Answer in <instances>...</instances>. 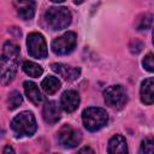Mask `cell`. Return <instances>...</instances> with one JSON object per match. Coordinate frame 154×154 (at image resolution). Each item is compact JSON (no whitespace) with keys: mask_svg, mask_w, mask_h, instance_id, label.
Here are the masks:
<instances>
[{"mask_svg":"<svg viewBox=\"0 0 154 154\" xmlns=\"http://www.w3.org/2000/svg\"><path fill=\"white\" fill-rule=\"evenodd\" d=\"M19 64V47L11 42L6 41L2 47L1 59H0V70H1V84H8L16 76Z\"/></svg>","mask_w":154,"mask_h":154,"instance_id":"obj_1","label":"cell"},{"mask_svg":"<svg viewBox=\"0 0 154 154\" xmlns=\"http://www.w3.org/2000/svg\"><path fill=\"white\" fill-rule=\"evenodd\" d=\"M11 129L16 137H24V136H32L37 129L36 119L32 112L23 111L17 114L11 122Z\"/></svg>","mask_w":154,"mask_h":154,"instance_id":"obj_2","label":"cell"},{"mask_svg":"<svg viewBox=\"0 0 154 154\" xmlns=\"http://www.w3.org/2000/svg\"><path fill=\"white\" fill-rule=\"evenodd\" d=\"M45 19L52 30H63L70 25L72 16L67 7L53 6L46 11Z\"/></svg>","mask_w":154,"mask_h":154,"instance_id":"obj_3","label":"cell"},{"mask_svg":"<svg viewBox=\"0 0 154 154\" xmlns=\"http://www.w3.org/2000/svg\"><path fill=\"white\" fill-rule=\"evenodd\" d=\"M83 125L88 131H97L102 129L108 123V114L106 109L100 107H89L85 108L82 113Z\"/></svg>","mask_w":154,"mask_h":154,"instance_id":"obj_4","label":"cell"},{"mask_svg":"<svg viewBox=\"0 0 154 154\" xmlns=\"http://www.w3.org/2000/svg\"><path fill=\"white\" fill-rule=\"evenodd\" d=\"M103 99L107 106L119 109L128 101V91L120 84L111 85L106 88V90L103 91Z\"/></svg>","mask_w":154,"mask_h":154,"instance_id":"obj_5","label":"cell"},{"mask_svg":"<svg viewBox=\"0 0 154 154\" xmlns=\"http://www.w3.org/2000/svg\"><path fill=\"white\" fill-rule=\"evenodd\" d=\"M26 47L29 55L35 59H45L48 55L46 40L40 32H30L28 35Z\"/></svg>","mask_w":154,"mask_h":154,"instance_id":"obj_6","label":"cell"},{"mask_svg":"<svg viewBox=\"0 0 154 154\" xmlns=\"http://www.w3.org/2000/svg\"><path fill=\"white\" fill-rule=\"evenodd\" d=\"M77 45V36L73 31H67L64 35L55 37L52 41V51L58 55H66L70 54Z\"/></svg>","mask_w":154,"mask_h":154,"instance_id":"obj_7","label":"cell"},{"mask_svg":"<svg viewBox=\"0 0 154 154\" xmlns=\"http://www.w3.org/2000/svg\"><path fill=\"white\" fill-rule=\"evenodd\" d=\"M59 143L65 148H75L82 141V134L79 130L72 128L71 125H63L58 132Z\"/></svg>","mask_w":154,"mask_h":154,"instance_id":"obj_8","label":"cell"},{"mask_svg":"<svg viewBox=\"0 0 154 154\" xmlns=\"http://www.w3.org/2000/svg\"><path fill=\"white\" fill-rule=\"evenodd\" d=\"M51 69L55 73H58L60 77H63L65 81H69V82L76 81L81 75V69L79 67H73V66H70V65H66V64H61V63L52 64Z\"/></svg>","mask_w":154,"mask_h":154,"instance_id":"obj_9","label":"cell"},{"mask_svg":"<svg viewBox=\"0 0 154 154\" xmlns=\"http://www.w3.org/2000/svg\"><path fill=\"white\" fill-rule=\"evenodd\" d=\"M79 102H81L79 94L76 90H66L61 94L60 107L63 108V111H65L67 113L76 111L79 106Z\"/></svg>","mask_w":154,"mask_h":154,"instance_id":"obj_10","label":"cell"},{"mask_svg":"<svg viewBox=\"0 0 154 154\" xmlns=\"http://www.w3.org/2000/svg\"><path fill=\"white\" fill-rule=\"evenodd\" d=\"M14 8L23 20H30L35 16L36 4L34 0H14Z\"/></svg>","mask_w":154,"mask_h":154,"instance_id":"obj_11","label":"cell"},{"mask_svg":"<svg viewBox=\"0 0 154 154\" xmlns=\"http://www.w3.org/2000/svg\"><path fill=\"white\" fill-rule=\"evenodd\" d=\"M140 96H141V101L144 105L154 103V77L146 78L141 83Z\"/></svg>","mask_w":154,"mask_h":154,"instance_id":"obj_12","label":"cell"},{"mask_svg":"<svg viewBox=\"0 0 154 154\" xmlns=\"http://www.w3.org/2000/svg\"><path fill=\"white\" fill-rule=\"evenodd\" d=\"M42 117L48 124H55L60 119V109L55 101H46L42 108Z\"/></svg>","mask_w":154,"mask_h":154,"instance_id":"obj_13","label":"cell"},{"mask_svg":"<svg viewBox=\"0 0 154 154\" xmlns=\"http://www.w3.org/2000/svg\"><path fill=\"white\" fill-rule=\"evenodd\" d=\"M23 87H24V91H25V95L26 97L34 103V105H40L42 101H43V95L41 94L38 87L31 82V81H25L23 83Z\"/></svg>","mask_w":154,"mask_h":154,"instance_id":"obj_14","label":"cell"},{"mask_svg":"<svg viewBox=\"0 0 154 154\" xmlns=\"http://www.w3.org/2000/svg\"><path fill=\"white\" fill-rule=\"evenodd\" d=\"M107 152L109 154H116V153H128V144L125 138L122 135H114L109 142H108V148Z\"/></svg>","mask_w":154,"mask_h":154,"instance_id":"obj_15","label":"cell"},{"mask_svg":"<svg viewBox=\"0 0 154 154\" xmlns=\"http://www.w3.org/2000/svg\"><path fill=\"white\" fill-rule=\"evenodd\" d=\"M61 87V83L60 81L54 77V76H47L42 82H41V88L42 90L48 94V95H52V94H55Z\"/></svg>","mask_w":154,"mask_h":154,"instance_id":"obj_16","label":"cell"},{"mask_svg":"<svg viewBox=\"0 0 154 154\" xmlns=\"http://www.w3.org/2000/svg\"><path fill=\"white\" fill-rule=\"evenodd\" d=\"M22 69L30 77H40L42 75V72H43V69L38 64H36L34 61H29V60L23 63Z\"/></svg>","mask_w":154,"mask_h":154,"instance_id":"obj_17","label":"cell"},{"mask_svg":"<svg viewBox=\"0 0 154 154\" xmlns=\"http://www.w3.org/2000/svg\"><path fill=\"white\" fill-rule=\"evenodd\" d=\"M153 19H154V17H153V14H150V13H142L138 18H137V22H136V28H137V30H147V29H149L150 26H152V24H153Z\"/></svg>","mask_w":154,"mask_h":154,"instance_id":"obj_18","label":"cell"},{"mask_svg":"<svg viewBox=\"0 0 154 154\" xmlns=\"http://www.w3.org/2000/svg\"><path fill=\"white\" fill-rule=\"evenodd\" d=\"M23 102V97L20 95L19 91L14 90L12 93H10L8 97H7V106H8V109H16L19 105H22Z\"/></svg>","mask_w":154,"mask_h":154,"instance_id":"obj_19","label":"cell"},{"mask_svg":"<svg viewBox=\"0 0 154 154\" xmlns=\"http://www.w3.org/2000/svg\"><path fill=\"white\" fill-rule=\"evenodd\" d=\"M140 152L144 154H154V137H147L141 142Z\"/></svg>","mask_w":154,"mask_h":154,"instance_id":"obj_20","label":"cell"},{"mask_svg":"<svg viewBox=\"0 0 154 154\" xmlns=\"http://www.w3.org/2000/svg\"><path fill=\"white\" fill-rule=\"evenodd\" d=\"M142 65H143L144 70H147L148 72H154V54L153 53H148L143 58Z\"/></svg>","mask_w":154,"mask_h":154,"instance_id":"obj_21","label":"cell"},{"mask_svg":"<svg viewBox=\"0 0 154 154\" xmlns=\"http://www.w3.org/2000/svg\"><path fill=\"white\" fill-rule=\"evenodd\" d=\"M142 48H143V43L141 41H138V40H135V41H132L130 43V51L132 53H136L137 54V53H140L142 51Z\"/></svg>","mask_w":154,"mask_h":154,"instance_id":"obj_22","label":"cell"},{"mask_svg":"<svg viewBox=\"0 0 154 154\" xmlns=\"http://www.w3.org/2000/svg\"><path fill=\"white\" fill-rule=\"evenodd\" d=\"M2 153H4V154H7V153H14V149H13L12 147H10V146H6V147L4 148V150H2Z\"/></svg>","mask_w":154,"mask_h":154,"instance_id":"obj_23","label":"cell"},{"mask_svg":"<svg viewBox=\"0 0 154 154\" xmlns=\"http://www.w3.org/2000/svg\"><path fill=\"white\" fill-rule=\"evenodd\" d=\"M79 153H94V150L91 149V148H88V147H85V148H82V149H79Z\"/></svg>","mask_w":154,"mask_h":154,"instance_id":"obj_24","label":"cell"},{"mask_svg":"<svg viewBox=\"0 0 154 154\" xmlns=\"http://www.w3.org/2000/svg\"><path fill=\"white\" fill-rule=\"evenodd\" d=\"M83 1H84V0H73V2H75V4H77V5H79V4H82Z\"/></svg>","mask_w":154,"mask_h":154,"instance_id":"obj_25","label":"cell"},{"mask_svg":"<svg viewBox=\"0 0 154 154\" xmlns=\"http://www.w3.org/2000/svg\"><path fill=\"white\" fill-rule=\"evenodd\" d=\"M51 1H53V2H63L65 0H51Z\"/></svg>","mask_w":154,"mask_h":154,"instance_id":"obj_26","label":"cell"},{"mask_svg":"<svg viewBox=\"0 0 154 154\" xmlns=\"http://www.w3.org/2000/svg\"><path fill=\"white\" fill-rule=\"evenodd\" d=\"M153 45H154V30H153Z\"/></svg>","mask_w":154,"mask_h":154,"instance_id":"obj_27","label":"cell"}]
</instances>
